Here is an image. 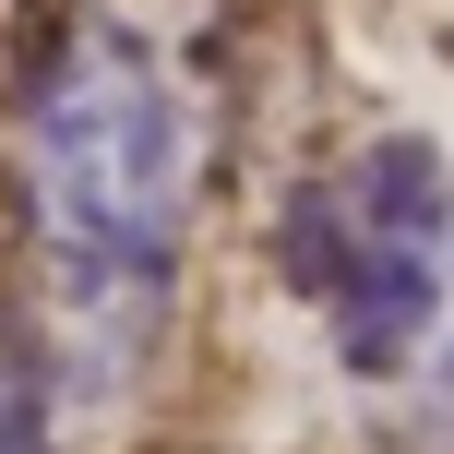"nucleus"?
Returning a JSON list of instances; mask_svg holds the SVG:
<instances>
[{"instance_id":"7ed1b4c3","label":"nucleus","mask_w":454,"mask_h":454,"mask_svg":"<svg viewBox=\"0 0 454 454\" xmlns=\"http://www.w3.org/2000/svg\"><path fill=\"white\" fill-rule=\"evenodd\" d=\"M0 454H48V383L12 335H0Z\"/></svg>"},{"instance_id":"f03ea898","label":"nucleus","mask_w":454,"mask_h":454,"mask_svg":"<svg viewBox=\"0 0 454 454\" xmlns=\"http://www.w3.org/2000/svg\"><path fill=\"white\" fill-rule=\"evenodd\" d=\"M287 287L359 383H419L454 311V168L431 132H371L287 204Z\"/></svg>"},{"instance_id":"f257e3e1","label":"nucleus","mask_w":454,"mask_h":454,"mask_svg":"<svg viewBox=\"0 0 454 454\" xmlns=\"http://www.w3.org/2000/svg\"><path fill=\"white\" fill-rule=\"evenodd\" d=\"M24 215L72 371H120L192 227V96L132 24L84 12L24 84Z\"/></svg>"},{"instance_id":"20e7f679","label":"nucleus","mask_w":454,"mask_h":454,"mask_svg":"<svg viewBox=\"0 0 454 454\" xmlns=\"http://www.w3.org/2000/svg\"><path fill=\"white\" fill-rule=\"evenodd\" d=\"M419 431H431L454 454V311H442V335H431V359H419Z\"/></svg>"}]
</instances>
